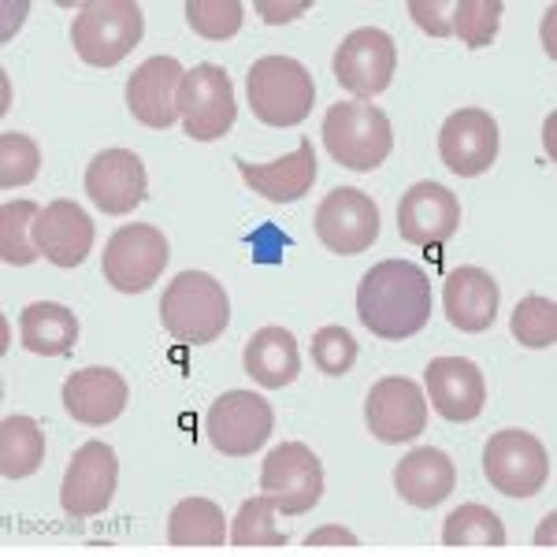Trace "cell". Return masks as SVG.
<instances>
[{"label": "cell", "mask_w": 557, "mask_h": 557, "mask_svg": "<svg viewBox=\"0 0 557 557\" xmlns=\"http://www.w3.org/2000/svg\"><path fill=\"white\" fill-rule=\"evenodd\" d=\"M357 317L375 338L401 343L431 320V278L412 260H383L357 286Z\"/></svg>", "instance_id": "1"}, {"label": "cell", "mask_w": 557, "mask_h": 557, "mask_svg": "<svg viewBox=\"0 0 557 557\" xmlns=\"http://www.w3.org/2000/svg\"><path fill=\"white\" fill-rule=\"evenodd\" d=\"M160 323L178 343L209 346L231 323L227 290L209 272H178L160 298Z\"/></svg>", "instance_id": "2"}, {"label": "cell", "mask_w": 557, "mask_h": 557, "mask_svg": "<svg viewBox=\"0 0 557 557\" xmlns=\"http://www.w3.org/2000/svg\"><path fill=\"white\" fill-rule=\"evenodd\" d=\"M249 108L268 127H301L317 104V86L301 60L260 57L246 75Z\"/></svg>", "instance_id": "3"}, {"label": "cell", "mask_w": 557, "mask_h": 557, "mask_svg": "<svg viewBox=\"0 0 557 557\" xmlns=\"http://www.w3.org/2000/svg\"><path fill=\"white\" fill-rule=\"evenodd\" d=\"M323 146L349 172H375L394 149V131L383 108L368 101H338L323 115Z\"/></svg>", "instance_id": "4"}, {"label": "cell", "mask_w": 557, "mask_h": 557, "mask_svg": "<svg viewBox=\"0 0 557 557\" xmlns=\"http://www.w3.org/2000/svg\"><path fill=\"white\" fill-rule=\"evenodd\" d=\"M146 23L134 0H89L71 23V45L89 67H115L138 49Z\"/></svg>", "instance_id": "5"}, {"label": "cell", "mask_w": 557, "mask_h": 557, "mask_svg": "<svg viewBox=\"0 0 557 557\" xmlns=\"http://www.w3.org/2000/svg\"><path fill=\"white\" fill-rule=\"evenodd\" d=\"M483 472H487L491 487L502 491L506 498H532L550 480V457H546V446L535 435L509 428L487 438Z\"/></svg>", "instance_id": "6"}, {"label": "cell", "mask_w": 557, "mask_h": 557, "mask_svg": "<svg viewBox=\"0 0 557 557\" xmlns=\"http://www.w3.org/2000/svg\"><path fill=\"white\" fill-rule=\"evenodd\" d=\"M275 428V412L253 391H227L205 412L209 443L223 457H249L268 443Z\"/></svg>", "instance_id": "7"}, {"label": "cell", "mask_w": 557, "mask_h": 557, "mask_svg": "<svg viewBox=\"0 0 557 557\" xmlns=\"http://www.w3.org/2000/svg\"><path fill=\"white\" fill-rule=\"evenodd\" d=\"M178 115L194 141H215L235 127V89L223 67L197 64L183 75L178 86Z\"/></svg>", "instance_id": "8"}, {"label": "cell", "mask_w": 557, "mask_h": 557, "mask_svg": "<svg viewBox=\"0 0 557 557\" xmlns=\"http://www.w3.org/2000/svg\"><path fill=\"white\" fill-rule=\"evenodd\" d=\"M260 487L275 502L278 513L301 517L309 513L323 494V465L305 443H278L264 457L260 469Z\"/></svg>", "instance_id": "9"}, {"label": "cell", "mask_w": 557, "mask_h": 557, "mask_svg": "<svg viewBox=\"0 0 557 557\" xmlns=\"http://www.w3.org/2000/svg\"><path fill=\"white\" fill-rule=\"evenodd\" d=\"M168 264V238L149 223L120 227L104 246V278L120 294H141Z\"/></svg>", "instance_id": "10"}, {"label": "cell", "mask_w": 557, "mask_h": 557, "mask_svg": "<svg viewBox=\"0 0 557 557\" xmlns=\"http://www.w3.org/2000/svg\"><path fill=\"white\" fill-rule=\"evenodd\" d=\"M394 71H398V49L394 38L380 26H361L338 45L335 52V78L338 86L349 89L354 97H380L391 86Z\"/></svg>", "instance_id": "11"}, {"label": "cell", "mask_w": 557, "mask_h": 557, "mask_svg": "<svg viewBox=\"0 0 557 557\" xmlns=\"http://www.w3.org/2000/svg\"><path fill=\"white\" fill-rule=\"evenodd\" d=\"M317 238L331 253L357 257L380 238V209L375 201L354 186H338L317 209Z\"/></svg>", "instance_id": "12"}, {"label": "cell", "mask_w": 557, "mask_h": 557, "mask_svg": "<svg viewBox=\"0 0 557 557\" xmlns=\"http://www.w3.org/2000/svg\"><path fill=\"white\" fill-rule=\"evenodd\" d=\"M364 420L380 443H409L428 428V398L406 375H386L368 391Z\"/></svg>", "instance_id": "13"}, {"label": "cell", "mask_w": 557, "mask_h": 557, "mask_svg": "<svg viewBox=\"0 0 557 557\" xmlns=\"http://www.w3.org/2000/svg\"><path fill=\"white\" fill-rule=\"evenodd\" d=\"M438 157L454 175L475 178L498 160V123L483 108H457L438 131Z\"/></svg>", "instance_id": "14"}, {"label": "cell", "mask_w": 557, "mask_h": 557, "mask_svg": "<svg viewBox=\"0 0 557 557\" xmlns=\"http://www.w3.org/2000/svg\"><path fill=\"white\" fill-rule=\"evenodd\" d=\"M115 480H120V461L115 450L104 443L78 446L64 472V487H60V506L67 517H97L108 509L115 494Z\"/></svg>", "instance_id": "15"}, {"label": "cell", "mask_w": 557, "mask_h": 557, "mask_svg": "<svg viewBox=\"0 0 557 557\" xmlns=\"http://www.w3.org/2000/svg\"><path fill=\"white\" fill-rule=\"evenodd\" d=\"M86 194L108 215H131L146 201L149 178L146 164L131 149H104L86 168Z\"/></svg>", "instance_id": "16"}, {"label": "cell", "mask_w": 557, "mask_h": 557, "mask_svg": "<svg viewBox=\"0 0 557 557\" xmlns=\"http://www.w3.org/2000/svg\"><path fill=\"white\" fill-rule=\"evenodd\" d=\"M428 398L435 412L450 424H469L487 406V383L483 372L465 357H435L424 368Z\"/></svg>", "instance_id": "17"}, {"label": "cell", "mask_w": 557, "mask_h": 557, "mask_svg": "<svg viewBox=\"0 0 557 557\" xmlns=\"http://www.w3.org/2000/svg\"><path fill=\"white\" fill-rule=\"evenodd\" d=\"M457 223H461V205L438 183L409 186L398 201V235L409 246H443L457 235Z\"/></svg>", "instance_id": "18"}, {"label": "cell", "mask_w": 557, "mask_h": 557, "mask_svg": "<svg viewBox=\"0 0 557 557\" xmlns=\"http://www.w3.org/2000/svg\"><path fill=\"white\" fill-rule=\"evenodd\" d=\"M183 64L175 57L146 60L127 83V108L138 123L152 131H164L178 115V86H183Z\"/></svg>", "instance_id": "19"}, {"label": "cell", "mask_w": 557, "mask_h": 557, "mask_svg": "<svg viewBox=\"0 0 557 557\" xmlns=\"http://www.w3.org/2000/svg\"><path fill=\"white\" fill-rule=\"evenodd\" d=\"M30 235L49 264L78 268L89 257V249H94V220L75 201L60 197V201L45 205Z\"/></svg>", "instance_id": "20"}, {"label": "cell", "mask_w": 557, "mask_h": 557, "mask_svg": "<svg viewBox=\"0 0 557 557\" xmlns=\"http://www.w3.org/2000/svg\"><path fill=\"white\" fill-rule=\"evenodd\" d=\"M127 380L115 368H83L64 383V409L71 412V420H78L86 428L120 420V412L127 409Z\"/></svg>", "instance_id": "21"}, {"label": "cell", "mask_w": 557, "mask_h": 557, "mask_svg": "<svg viewBox=\"0 0 557 557\" xmlns=\"http://www.w3.org/2000/svg\"><path fill=\"white\" fill-rule=\"evenodd\" d=\"M498 283L483 272V268H457L450 272L443 286V305H446V320L454 323L465 335H480L487 331L494 317H498Z\"/></svg>", "instance_id": "22"}, {"label": "cell", "mask_w": 557, "mask_h": 557, "mask_svg": "<svg viewBox=\"0 0 557 557\" xmlns=\"http://www.w3.org/2000/svg\"><path fill=\"white\" fill-rule=\"evenodd\" d=\"M238 175L246 178L249 190H257L260 197L275 205H290L301 201L305 194L317 183V152H312L309 138L301 141L290 157H278L275 164H249V160H238Z\"/></svg>", "instance_id": "23"}, {"label": "cell", "mask_w": 557, "mask_h": 557, "mask_svg": "<svg viewBox=\"0 0 557 557\" xmlns=\"http://www.w3.org/2000/svg\"><path fill=\"white\" fill-rule=\"evenodd\" d=\"M454 483H457L454 461L443 450H435V446H420V450L406 454L398 461V469H394V487L417 509H435L438 502H446Z\"/></svg>", "instance_id": "24"}, {"label": "cell", "mask_w": 557, "mask_h": 557, "mask_svg": "<svg viewBox=\"0 0 557 557\" xmlns=\"http://www.w3.org/2000/svg\"><path fill=\"white\" fill-rule=\"evenodd\" d=\"M246 372L264 386V391H283L298 380L301 372V354L298 343L286 327H260L253 338H249L246 354Z\"/></svg>", "instance_id": "25"}, {"label": "cell", "mask_w": 557, "mask_h": 557, "mask_svg": "<svg viewBox=\"0 0 557 557\" xmlns=\"http://www.w3.org/2000/svg\"><path fill=\"white\" fill-rule=\"evenodd\" d=\"M20 343L30 354L64 357L78 343V317L60 301H34L20 312Z\"/></svg>", "instance_id": "26"}, {"label": "cell", "mask_w": 557, "mask_h": 557, "mask_svg": "<svg viewBox=\"0 0 557 557\" xmlns=\"http://www.w3.org/2000/svg\"><path fill=\"white\" fill-rule=\"evenodd\" d=\"M223 539H227V524L212 498H183L168 517V543L178 550H212L223 546Z\"/></svg>", "instance_id": "27"}, {"label": "cell", "mask_w": 557, "mask_h": 557, "mask_svg": "<svg viewBox=\"0 0 557 557\" xmlns=\"http://www.w3.org/2000/svg\"><path fill=\"white\" fill-rule=\"evenodd\" d=\"M443 546H450V550H502L506 546V528H502V517L494 509L465 502L446 517Z\"/></svg>", "instance_id": "28"}, {"label": "cell", "mask_w": 557, "mask_h": 557, "mask_svg": "<svg viewBox=\"0 0 557 557\" xmlns=\"http://www.w3.org/2000/svg\"><path fill=\"white\" fill-rule=\"evenodd\" d=\"M45 461V435L30 417H4L0 424V475L26 480Z\"/></svg>", "instance_id": "29"}, {"label": "cell", "mask_w": 557, "mask_h": 557, "mask_svg": "<svg viewBox=\"0 0 557 557\" xmlns=\"http://www.w3.org/2000/svg\"><path fill=\"white\" fill-rule=\"evenodd\" d=\"M38 215L41 209L34 201H8L0 209V260L4 264L23 268L41 257V249L34 246V235H26V231H34Z\"/></svg>", "instance_id": "30"}, {"label": "cell", "mask_w": 557, "mask_h": 557, "mask_svg": "<svg viewBox=\"0 0 557 557\" xmlns=\"http://www.w3.org/2000/svg\"><path fill=\"white\" fill-rule=\"evenodd\" d=\"M446 26L469 49H483L494 41L502 26V0H446Z\"/></svg>", "instance_id": "31"}, {"label": "cell", "mask_w": 557, "mask_h": 557, "mask_svg": "<svg viewBox=\"0 0 557 557\" xmlns=\"http://www.w3.org/2000/svg\"><path fill=\"white\" fill-rule=\"evenodd\" d=\"M231 546H238V550H257V546L272 550V546H286V535L275 528V502L268 498V494L249 498L246 506L238 509L235 528H231Z\"/></svg>", "instance_id": "32"}, {"label": "cell", "mask_w": 557, "mask_h": 557, "mask_svg": "<svg viewBox=\"0 0 557 557\" xmlns=\"http://www.w3.org/2000/svg\"><path fill=\"white\" fill-rule=\"evenodd\" d=\"M513 338L528 349H550L557 343V305L543 294H528L513 309Z\"/></svg>", "instance_id": "33"}, {"label": "cell", "mask_w": 557, "mask_h": 557, "mask_svg": "<svg viewBox=\"0 0 557 557\" xmlns=\"http://www.w3.org/2000/svg\"><path fill=\"white\" fill-rule=\"evenodd\" d=\"M242 0H186V23L194 26L201 38L227 41L242 30Z\"/></svg>", "instance_id": "34"}, {"label": "cell", "mask_w": 557, "mask_h": 557, "mask_svg": "<svg viewBox=\"0 0 557 557\" xmlns=\"http://www.w3.org/2000/svg\"><path fill=\"white\" fill-rule=\"evenodd\" d=\"M38 168H41V152L34 146V138L15 134V131L0 134V186H4V190L34 183Z\"/></svg>", "instance_id": "35"}, {"label": "cell", "mask_w": 557, "mask_h": 557, "mask_svg": "<svg viewBox=\"0 0 557 557\" xmlns=\"http://www.w3.org/2000/svg\"><path fill=\"white\" fill-rule=\"evenodd\" d=\"M312 361L323 375H346L357 361V343L346 327H320L312 338Z\"/></svg>", "instance_id": "36"}, {"label": "cell", "mask_w": 557, "mask_h": 557, "mask_svg": "<svg viewBox=\"0 0 557 557\" xmlns=\"http://www.w3.org/2000/svg\"><path fill=\"white\" fill-rule=\"evenodd\" d=\"M257 12L264 23H290L301 12H309V0H294V4H272V0H257Z\"/></svg>", "instance_id": "37"}, {"label": "cell", "mask_w": 557, "mask_h": 557, "mask_svg": "<svg viewBox=\"0 0 557 557\" xmlns=\"http://www.w3.org/2000/svg\"><path fill=\"white\" fill-rule=\"evenodd\" d=\"M323 543H343V546H357V539L343 532V528H323V532L309 535V546H323Z\"/></svg>", "instance_id": "38"}]
</instances>
